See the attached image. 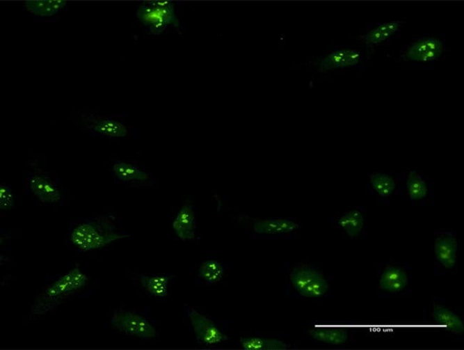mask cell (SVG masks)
Masks as SVG:
<instances>
[{
    "mask_svg": "<svg viewBox=\"0 0 464 350\" xmlns=\"http://www.w3.org/2000/svg\"><path fill=\"white\" fill-rule=\"evenodd\" d=\"M131 235L120 230L108 217H99L79 221L71 230L72 245L81 252L101 249L112 242Z\"/></svg>",
    "mask_w": 464,
    "mask_h": 350,
    "instance_id": "obj_1",
    "label": "cell"
},
{
    "mask_svg": "<svg viewBox=\"0 0 464 350\" xmlns=\"http://www.w3.org/2000/svg\"><path fill=\"white\" fill-rule=\"evenodd\" d=\"M136 17L154 35H159L169 26H177L178 19L174 4L169 1H150L141 5L136 11Z\"/></svg>",
    "mask_w": 464,
    "mask_h": 350,
    "instance_id": "obj_2",
    "label": "cell"
},
{
    "mask_svg": "<svg viewBox=\"0 0 464 350\" xmlns=\"http://www.w3.org/2000/svg\"><path fill=\"white\" fill-rule=\"evenodd\" d=\"M291 282L300 294L308 299L322 297L329 289V284L323 276L310 266L295 267L291 274Z\"/></svg>",
    "mask_w": 464,
    "mask_h": 350,
    "instance_id": "obj_3",
    "label": "cell"
},
{
    "mask_svg": "<svg viewBox=\"0 0 464 350\" xmlns=\"http://www.w3.org/2000/svg\"><path fill=\"white\" fill-rule=\"evenodd\" d=\"M112 324L121 333L142 339H152L157 335L156 328L147 319L130 311L115 310Z\"/></svg>",
    "mask_w": 464,
    "mask_h": 350,
    "instance_id": "obj_4",
    "label": "cell"
},
{
    "mask_svg": "<svg viewBox=\"0 0 464 350\" xmlns=\"http://www.w3.org/2000/svg\"><path fill=\"white\" fill-rule=\"evenodd\" d=\"M445 51L442 40L432 36L417 38L403 50L406 61L415 63H431L441 57Z\"/></svg>",
    "mask_w": 464,
    "mask_h": 350,
    "instance_id": "obj_5",
    "label": "cell"
},
{
    "mask_svg": "<svg viewBox=\"0 0 464 350\" xmlns=\"http://www.w3.org/2000/svg\"><path fill=\"white\" fill-rule=\"evenodd\" d=\"M187 314L192 322L195 337L200 343L213 345L229 340L228 337L217 328L211 319L200 314L196 310L189 308Z\"/></svg>",
    "mask_w": 464,
    "mask_h": 350,
    "instance_id": "obj_6",
    "label": "cell"
},
{
    "mask_svg": "<svg viewBox=\"0 0 464 350\" xmlns=\"http://www.w3.org/2000/svg\"><path fill=\"white\" fill-rule=\"evenodd\" d=\"M364 61L362 54L355 49H337L330 55L321 58L315 63L318 67L317 71L336 70L359 65Z\"/></svg>",
    "mask_w": 464,
    "mask_h": 350,
    "instance_id": "obj_7",
    "label": "cell"
},
{
    "mask_svg": "<svg viewBox=\"0 0 464 350\" xmlns=\"http://www.w3.org/2000/svg\"><path fill=\"white\" fill-rule=\"evenodd\" d=\"M88 280V277L75 267L51 284L46 289L44 297L49 300L60 298L64 294L83 288Z\"/></svg>",
    "mask_w": 464,
    "mask_h": 350,
    "instance_id": "obj_8",
    "label": "cell"
},
{
    "mask_svg": "<svg viewBox=\"0 0 464 350\" xmlns=\"http://www.w3.org/2000/svg\"><path fill=\"white\" fill-rule=\"evenodd\" d=\"M178 237L182 240L194 239L196 237L195 212L193 202L187 200L180 209L173 224Z\"/></svg>",
    "mask_w": 464,
    "mask_h": 350,
    "instance_id": "obj_9",
    "label": "cell"
},
{
    "mask_svg": "<svg viewBox=\"0 0 464 350\" xmlns=\"http://www.w3.org/2000/svg\"><path fill=\"white\" fill-rule=\"evenodd\" d=\"M436 260L444 267L450 269L456 263L457 241L451 232L441 233L436 238L434 245Z\"/></svg>",
    "mask_w": 464,
    "mask_h": 350,
    "instance_id": "obj_10",
    "label": "cell"
},
{
    "mask_svg": "<svg viewBox=\"0 0 464 350\" xmlns=\"http://www.w3.org/2000/svg\"><path fill=\"white\" fill-rule=\"evenodd\" d=\"M86 125L93 136L120 138L126 136L128 133V129L125 125L111 118L105 119L92 116L88 119Z\"/></svg>",
    "mask_w": 464,
    "mask_h": 350,
    "instance_id": "obj_11",
    "label": "cell"
},
{
    "mask_svg": "<svg viewBox=\"0 0 464 350\" xmlns=\"http://www.w3.org/2000/svg\"><path fill=\"white\" fill-rule=\"evenodd\" d=\"M29 187L33 195L42 202H58L61 200V194L49 177L41 175H29Z\"/></svg>",
    "mask_w": 464,
    "mask_h": 350,
    "instance_id": "obj_12",
    "label": "cell"
},
{
    "mask_svg": "<svg viewBox=\"0 0 464 350\" xmlns=\"http://www.w3.org/2000/svg\"><path fill=\"white\" fill-rule=\"evenodd\" d=\"M408 283V278L403 268L389 266L385 269L381 276L379 286L381 289L390 292L402 291Z\"/></svg>",
    "mask_w": 464,
    "mask_h": 350,
    "instance_id": "obj_13",
    "label": "cell"
},
{
    "mask_svg": "<svg viewBox=\"0 0 464 350\" xmlns=\"http://www.w3.org/2000/svg\"><path fill=\"white\" fill-rule=\"evenodd\" d=\"M116 182L123 183H141L149 180V174L134 166L118 161L112 168Z\"/></svg>",
    "mask_w": 464,
    "mask_h": 350,
    "instance_id": "obj_14",
    "label": "cell"
},
{
    "mask_svg": "<svg viewBox=\"0 0 464 350\" xmlns=\"http://www.w3.org/2000/svg\"><path fill=\"white\" fill-rule=\"evenodd\" d=\"M401 22L394 21L381 24L362 36V40L367 47L378 45L390 38L401 28Z\"/></svg>",
    "mask_w": 464,
    "mask_h": 350,
    "instance_id": "obj_15",
    "label": "cell"
},
{
    "mask_svg": "<svg viewBox=\"0 0 464 350\" xmlns=\"http://www.w3.org/2000/svg\"><path fill=\"white\" fill-rule=\"evenodd\" d=\"M298 228V225L289 219H275L256 222L254 230L262 234H284Z\"/></svg>",
    "mask_w": 464,
    "mask_h": 350,
    "instance_id": "obj_16",
    "label": "cell"
},
{
    "mask_svg": "<svg viewBox=\"0 0 464 350\" xmlns=\"http://www.w3.org/2000/svg\"><path fill=\"white\" fill-rule=\"evenodd\" d=\"M433 319L443 325L454 335L463 333L464 327L462 320L450 310L441 305H435L432 313Z\"/></svg>",
    "mask_w": 464,
    "mask_h": 350,
    "instance_id": "obj_17",
    "label": "cell"
},
{
    "mask_svg": "<svg viewBox=\"0 0 464 350\" xmlns=\"http://www.w3.org/2000/svg\"><path fill=\"white\" fill-rule=\"evenodd\" d=\"M25 8L31 14L46 17L53 16L63 10L67 6L64 0H39V1H27Z\"/></svg>",
    "mask_w": 464,
    "mask_h": 350,
    "instance_id": "obj_18",
    "label": "cell"
},
{
    "mask_svg": "<svg viewBox=\"0 0 464 350\" xmlns=\"http://www.w3.org/2000/svg\"><path fill=\"white\" fill-rule=\"evenodd\" d=\"M175 276H141L142 285L149 293L157 298H166L169 294L171 282Z\"/></svg>",
    "mask_w": 464,
    "mask_h": 350,
    "instance_id": "obj_19",
    "label": "cell"
},
{
    "mask_svg": "<svg viewBox=\"0 0 464 350\" xmlns=\"http://www.w3.org/2000/svg\"><path fill=\"white\" fill-rule=\"evenodd\" d=\"M338 225L351 237H358L365 226L364 214L358 210H351L342 215Z\"/></svg>",
    "mask_w": 464,
    "mask_h": 350,
    "instance_id": "obj_20",
    "label": "cell"
},
{
    "mask_svg": "<svg viewBox=\"0 0 464 350\" xmlns=\"http://www.w3.org/2000/svg\"><path fill=\"white\" fill-rule=\"evenodd\" d=\"M240 343L247 350H285L289 347L282 341L262 337H244L240 340Z\"/></svg>",
    "mask_w": 464,
    "mask_h": 350,
    "instance_id": "obj_21",
    "label": "cell"
},
{
    "mask_svg": "<svg viewBox=\"0 0 464 350\" xmlns=\"http://www.w3.org/2000/svg\"><path fill=\"white\" fill-rule=\"evenodd\" d=\"M310 335L318 342L333 345L343 344L348 337L347 331L339 328H314L310 331Z\"/></svg>",
    "mask_w": 464,
    "mask_h": 350,
    "instance_id": "obj_22",
    "label": "cell"
},
{
    "mask_svg": "<svg viewBox=\"0 0 464 350\" xmlns=\"http://www.w3.org/2000/svg\"><path fill=\"white\" fill-rule=\"evenodd\" d=\"M199 276L209 285L216 283L224 276V267L217 260L207 259L200 267Z\"/></svg>",
    "mask_w": 464,
    "mask_h": 350,
    "instance_id": "obj_23",
    "label": "cell"
},
{
    "mask_svg": "<svg viewBox=\"0 0 464 350\" xmlns=\"http://www.w3.org/2000/svg\"><path fill=\"white\" fill-rule=\"evenodd\" d=\"M407 191L412 200L417 201L424 199L428 193L426 182L416 170L408 174L406 182Z\"/></svg>",
    "mask_w": 464,
    "mask_h": 350,
    "instance_id": "obj_24",
    "label": "cell"
},
{
    "mask_svg": "<svg viewBox=\"0 0 464 350\" xmlns=\"http://www.w3.org/2000/svg\"><path fill=\"white\" fill-rule=\"evenodd\" d=\"M374 190L381 196L387 198L392 195L396 189L394 179L387 174L374 173L370 176Z\"/></svg>",
    "mask_w": 464,
    "mask_h": 350,
    "instance_id": "obj_25",
    "label": "cell"
},
{
    "mask_svg": "<svg viewBox=\"0 0 464 350\" xmlns=\"http://www.w3.org/2000/svg\"><path fill=\"white\" fill-rule=\"evenodd\" d=\"M15 207V200L11 191V185L5 183L0 186V208L9 209Z\"/></svg>",
    "mask_w": 464,
    "mask_h": 350,
    "instance_id": "obj_26",
    "label": "cell"
}]
</instances>
